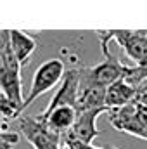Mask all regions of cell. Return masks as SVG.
<instances>
[{
  "label": "cell",
  "instance_id": "cell-12",
  "mask_svg": "<svg viewBox=\"0 0 147 149\" xmlns=\"http://www.w3.org/2000/svg\"><path fill=\"white\" fill-rule=\"evenodd\" d=\"M17 142H19V134L17 132H9L7 123L3 121V130H2V135H0V149H14Z\"/></svg>",
  "mask_w": 147,
  "mask_h": 149
},
{
  "label": "cell",
  "instance_id": "cell-9",
  "mask_svg": "<svg viewBox=\"0 0 147 149\" xmlns=\"http://www.w3.org/2000/svg\"><path fill=\"white\" fill-rule=\"evenodd\" d=\"M0 88H2V95H5L9 101H12L19 108V113H21V108L24 104L21 71L0 68Z\"/></svg>",
  "mask_w": 147,
  "mask_h": 149
},
{
  "label": "cell",
  "instance_id": "cell-10",
  "mask_svg": "<svg viewBox=\"0 0 147 149\" xmlns=\"http://www.w3.org/2000/svg\"><path fill=\"white\" fill-rule=\"evenodd\" d=\"M10 45L21 66H26L30 63L31 56L38 47L37 40L23 30H10Z\"/></svg>",
  "mask_w": 147,
  "mask_h": 149
},
{
  "label": "cell",
  "instance_id": "cell-8",
  "mask_svg": "<svg viewBox=\"0 0 147 149\" xmlns=\"http://www.w3.org/2000/svg\"><path fill=\"white\" fill-rule=\"evenodd\" d=\"M42 120H45V123L57 134L64 135L66 132H69L74 127L76 120H78V109L73 106H61L55 108L50 113H42L38 114Z\"/></svg>",
  "mask_w": 147,
  "mask_h": 149
},
{
  "label": "cell",
  "instance_id": "cell-2",
  "mask_svg": "<svg viewBox=\"0 0 147 149\" xmlns=\"http://www.w3.org/2000/svg\"><path fill=\"white\" fill-rule=\"evenodd\" d=\"M126 64H123L118 57L107 56L106 61L81 68V85L85 87H101V88H109L116 81L123 80L128 73Z\"/></svg>",
  "mask_w": 147,
  "mask_h": 149
},
{
  "label": "cell",
  "instance_id": "cell-7",
  "mask_svg": "<svg viewBox=\"0 0 147 149\" xmlns=\"http://www.w3.org/2000/svg\"><path fill=\"white\" fill-rule=\"evenodd\" d=\"M139 99V88L133 87L132 83H128L125 78L116 81L114 85H111L106 92V108L107 109H118L128 104L137 102Z\"/></svg>",
  "mask_w": 147,
  "mask_h": 149
},
{
  "label": "cell",
  "instance_id": "cell-13",
  "mask_svg": "<svg viewBox=\"0 0 147 149\" xmlns=\"http://www.w3.org/2000/svg\"><path fill=\"white\" fill-rule=\"evenodd\" d=\"M137 102H139L140 106L147 108V90H139V99H137Z\"/></svg>",
  "mask_w": 147,
  "mask_h": 149
},
{
  "label": "cell",
  "instance_id": "cell-11",
  "mask_svg": "<svg viewBox=\"0 0 147 149\" xmlns=\"http://www.w3.org/2000/svg\"><path fill=\"white\" fill-rule=\"evenodd\" d=\"M139 114V102L118 108V109H111L109 111V123L119 132H126L128 127L133 123V120Z\"/></svg>",
  "mask_w": 147,
  "mask_h": 149
},
{
  "label": "cell",
  "instance_id": "cell-15",
  "mask_svg": "<svg viewBox=\"0 0 147 149\" xmlns=\"http://www.w3.org/2000/svg\"><path fill=\"white\" fill-rule=\"evenodd\" d=\"M139 90H147V81L142 85V87H140V88H139Z\"/></svg>",
  "mask_w": 147,
  "mask_h": 149
},
{
  "label": "cell",
  "instance_id": "cell-6",
  "mask_svg": "<svg viewBox=\"0 0 147 149\" xmlns=\"http://www.w3.org/2000/svg\"><path fill=\"white\" fill-rule=\"evenodd\" d=\"M114 40L119 43V47L125 50V54L133 59L137 64L147 59V40L144 38L142 31H123V30H112Z\"/></svg>",
  "mask_w": 147,
  "mask_h": 149
},
{
  "label": "cell",
  "instance_id": "cell-14",
  "mask_svg": "<svg viewBox=\"0 0 147 149\" xmlns=\"http://www.w3.org/2000/svg\"><path fill=\"white\" fill-rule=\"evenodd\" d=\"M61 149H78V148H76V144L69 142V141H62V144H61Z\"/></svg>",
  "mask_w": 147,
  "mask_h": 149
},
{
  "label": "cell",
  "instance_id": "cell-17",
  "mask_svg": "<svg viewBox=\"0 0 147 149\" xmlns=\"http://www.w3.org/2000/svg\"><path fill=\"white\" fill-rule=\"evenodd\" d=\"M102 149H118V148H102Z\"/></svg>",
  "mask_w": 147,
  "mask_h": 149
},
{
  "label": "cell",
  "instance_id": "cell-3",
  "mask_svg": "<svg viewBox=\"0 0 147 149\" xmlns=\"http://www.w3.org/2000/svg\"><path fill=\"white\" fill-rule=\"evenodd\" d=\"M17 128L33 149H61V134L54 132L40 116H21L17 120Z\"/></svg>",
  "mask_w": 147,
  "mask_h": 149
},
{
  "label": "cell",
  "instance_id": "cell-5",
  "mask_svg": "<svg viewBox=\"0 0 147 149\" xmlns=\"http://www.w3.org/2000/svg\"><path fill=\"white\" fill-rule=\"evenodd\" d=\"M107 109H94V111H83L78 113V120L74 123V127L66 132L62 137V141H69L76 144H92L94 139L101 134L97 130V118L106 113Z\"/></svg>",
  "mask_w": 147,
  "mask_h": 149
},
{
  "label": "cell",
  "instance_id": "cell-1",
  "mask_svg": "<svg viewBox=\"0 0 147 149\" xmlns=\"http://www.w3.org/2000/svg\"><path fill=\"white\" fill-rule=\"evenodd\" d=\"M66 71H68L66 70V64L59 57H52V59L43 61L37 70H35V73H33L31 85H30V92L24 97V104L21 108V113L24 111L28 106H31L40 95H43L49 90H52L54 87L61 85V81H62Z\"/></svg>",
  "mask_w": 147,
  "mask_h": 149
},
{
  "label": "cell",
  "instance_id": "cell-16",
  "mask_svg": "<svg viewBox=\"0 0 147 149\" xmlns=\"http://www.w3.org/2000/svg\"><path fill=\"white\" fill-rule=\"evenodd\" d=\"M142 35H144V38L147 40V31H142Z\"/></svg>",
  "mask_w": 147,
  "mask_h": 149
},
{
  "label": "cell",
  "instance_id": "cell-4",
  "mask_svg": "<svg viewBox=\"0 0 147 149\" xmlns=\"http://www.w3.org/2000/svg\"><path fill=\"white\" fill-rule=\"evenodd\" d=\"M80 87H81V68H71L68 70L59 88L55 90V94L52 95L49 106L45 108V111L42 113H50L55 108L61 106H73L78 108V99H80Z\"/></svg>",
  "mask_w": 147,
  "mask_h": 149
}]
</instances>
